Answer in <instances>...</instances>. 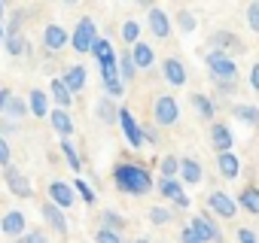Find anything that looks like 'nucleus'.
<instances>
[{
    "mask_svg": "<svg viewBox=\"0 0 259 243\" xmlns=\"http://www.w3.org/2000/svg\"><path fill=\"white\" fill-rule=\"evenodd\" d=\"M113 186L119 192H125V195H135V198L150 195L156 189L150 167L147 164H138V161H119L113 167Z\"/></svg>",
    "mask_w": 259,
    "mask_h": 243,
    "instance_id": "obj_1",
    "label": "nucleus"
},
{
    "mask_svg": "<svg viewBox=\"0 0 259 243\" xmlns=\"http://www.w3.org/2000/svg\"><path fill=\"white\" fill-rule=\"evenodd\" d=\"M92 55L98 61V70H101V82H110V79H119V55L113 49V43L107 37H98V43L92 46Z\"/></svg>",
    "mask_w": 259,
    "mask_h": 243,
    "instance_id": "obj_2",
    "label": "nucleus"
},
{
    "mask_svg": "<svg viewBox=\"0 0 259 243\" xmlns=\"http://www.w3.org/2000/svg\"><path fill=\"white\" fill-rule=\"evenodd\" d=\"M204 67H207V73H210L213 82H238V64H235V58H229L223 52L210 49L204 55Z\"/></svg>",
    "mask_w": 259,
    "mask_h": 243,
    "instance_id": "obj_3",
    "label": "nucleus"
},
{
    "mask_svg": "<svg viewBox=\"0 0 259 243\" xmlns=\"http://www.w3.org/2000/svg\"><path fill=\"white\" fill-rule=\"evenodd\" d=\"M153 118L159 128H174L180 122V103L174 94H159L156 103H153Z\"/></svg>",
    "mask_w": 259,
    "mask_h": 243,
    "instance_id": "obj_4",
    "label": "nucleus"
},
{
    "mask_svg": "<svg viewBox=\"0 0 259 243\" xmlns=\"http://www.w3.org/2000/svg\"><path fill=\"white\" fill-rule=\"evenodd\" d=\"M95 43H98V25L85 16V19H79V22H76L73 34H70V46H73V52L85 55V52H92V46H95Z\"/></svg>",
    "mask_w": 259,
    "mask_h": 243,
    "instance_id": "obj_5",
    "label": "nucleus"
},
{
    "mask_svg": "<svg viewBox=\"0 0 259 243\" xmlns=\"http://www.w3.org/2000/svg\"><path fill=\"white\" fill-rule=\"evenodd\" d=\"M119 128H122V137H125V143L132 146V149H141L144 146V125L132 115V109L128 106H119Z\"/></svg>",
    "mask_w": 259,
    "mask_h": 243,
    "instance_id": "obj_6",
    "label": "nucleus"
},
{
    "mask_svg": "<svg viewBox=\"0 0 259 243\" xmlns=\"http://www.w3.org/2000/svg\"><path fill=\"white\" fill-rule=\"evenodd\" d=\"M189 228H192L204 243H223V231H220V225L213 222V216H210V213L192 216V219H189Z\"/></svg>",
    "mask_w": 259,
    "mask_h": 243,
    "instance_id": "obj_7",
    "label": "nucleus"
},
{
    "mask_svg": "<svg viewBox=\"0 0 259 243\" xmlns=\"http://www.w3.org/2000/svg\"><path fill=\"white\" fill-rule=\"evenodd\" d=\"M207 43L213 46V52H223V55H229V58L244 52V40H241L238 34H232V31H213Z\"/></svg>",
    "mask_w": 259,
    "mask_h": 243,
    "instance_id": "obj_8",
    "label": "nucleus"
},
{
    "mask_svg": "<svg viewBox=\"0 0 259 243\" xmlns=\"http://www.w3.org/2000/svg\"><path fill=\"white\" fill-rule=\"evenodd\" d=\"M156 192H159L165 201H171L177 210H186V207H189V195L183 192V183H180V179H165V176H162V179L156 183Z\"/></svg>",
    "mask_w": 259,
    "mask_h": 243,
    "instance_id": "obj_9",
    "label": "nucleus"
},
{
    "mask_svg": "<svg viewBox=\"0 0 259 243\" xmlns=\"http://www.w3.org/2000/svg\"><path fill=\"white\" fill-rule=\"evenodd\" d=\"M4 183H7V189H10L16 198H31V195H34L31 179H28V176H25V170H19L16 164L4 167Z\"/></svg>",
    "mask_w": 259,
    "mask_h": 243,
    "instance_id": "obj_10",
    "label": "nucleus"
},
{
    "mask_svg": "<svg viewBox=\"0 0 259 243\" xmlns=\"http://www.w3.org/2000/svg\"><path fill=\"white\" fill-rule=\"evenodd\" d=\"M147 28H150V34H153L156 40H165V37H171L174 22H171V16H168L165 10L150 7V13H147Z\"/></svg>",
    "mask_w": 259,
    "mask_h": 243,
    "instance_id": "obj_11",
    "label": "nucleus"
},
{
    "mask_svg": "<svg viewBox=\"0 0 259 243\" xmlns=\"http://www.w3.org/2000/svg\"><path fill=\"white\" fill-rule=\"evenodd\" d=\"M207 210H210V216H220V219H235L238 204H235V198H229L226 192H210V195H207Z\"/></svg>",
    "mask_w": 259,
    "mask_h": 243,
    "instance_id": "obj_12",
    "label": "nucleus"
},
{
    "mask_svg": "<svg viewBox=\"0 0 259 243\" xmlns=\"http://www.w3.org/2000/svg\"><path fill=\"white\" fill-rule=\"evenodd\" d=\"M49 201H52L55 207L67 210V207H73L76 192H73V186H67L64 179H52V183H49Z\"/></svg>",
    "mask_w": 259,
    "mask_h": 243,
    "instance_id": "obj_13",
    "label": "nucleus"
},
{
    "mask_svg": "<svg viewBox=\"0 0 259 243\" xmlns=\"http://www.w3.org/2000/svg\"><path fill=\"white\" fill-rule=\"evenodd\" d=\"M210 143H213L217 155H223V152H232V146H235L232 128H229V125H223V122H210Z\"/></svg>",
    "mask_w": 259,
    "mask_h": 243,
    "instance_id": "obj_14",
    "label": "nucleus"
},
{
    "mask_svg": "<svg viewBox=\"0 0 259 243\" xmlns=\"http://www.w3.org/2000/svg\"><path fill=\"white\" fill-rule=\"evenodd\" d=\"M0 231H4L7 237H22L28 231V219L22 210H10L7 216H0Z\"/></svg>",
    "mask_w": 259,
    "mask_h": 243,
    "instance_id": "obj_15",
    "label": "nucleus"
},
{
    "mask_svg": "<svg viewBox=\"0 0 259 243\" xmlns=\"http://www.w3.org/2000/svg\"><path fill=\"white\" fill-rule=\"evenodd\" d=\"M43 43H46V52H61L70 46V34L61 28V25H46L43 31Z\"/></svg>",
    "mask_w": 259,
    "mask_h": 243,
    "instance_id": "obj_16",
    "label": "nucleus"
},
{
    "mask_svg": "<svg viewBox=\"0 0 259 243\" xmlns=\"http://www.w3.org/2000/svg\"><path fill=\"white\" fill-rule=\"evenodd\" d=\"M162 76L174 85V88H180V85H186V79H189V73H186V64L180 61V58H165L162 61Z\"/></svg>",
    "mask_w": 259,
    "mask_h": 243,
    "instance_id": "obj_17",
    "label": "nucleus"
},
{
    "mask_svg": "<svg viewBox=\"0 0 259 243\" xmlns=\"http://www.w3.org/2000/svg\"><path fill=\"white\" fill-rule=\"evenodd\" d=\"M49 125L61 134V140H70L73 137V115L67 112V109H49Z\"/></svg>",
    "mask_w": 259,
    "mask_h": 243,
    "instance_id": "obj_18",
    "label": "nucleus"
},
{
    "mask_svg": "<svg viewBox=\"0 0 259 243\" xmlns=\"http://www.w3.org/2000/svg\"><path fill=\"white\" fill-rule=\"evenodd\" d=\"M85 79H89V70H85L82 64L67 67V70H64V76H61V82L67 85V91H70V94H79V91L85 88Z\"/></svg>",
    "mask_w": 259,
    "mask_h": 243,
    "instance_id": "obj_19",
    "label": "nucleus"
},
{
    "mask_svg": "<svg viewBox=\"0 0 259 243\" xmlns=\"http://www.w3.org/2000/svg\"><path fill=\"white\" fill-rule=\"evenodd\" d=\"M201 179H204L201 161L198 158H180V183L183 186H198Z\"/></svg>",
    "mask_w": 259,
    "mask_h": 243,
    "instance_id": "obj_20",
    "label": "nucleus"
},
{
    "mask_svg": "<svg viewBox=\"0 0 259 243\" xmlns=\"http://www.w3.org/2000/svg\"><path fill=\"white\" fill-rule=\"evenodd\" d=\"M43 219L49 222V228H52L55 234H61V237L67 234V216H64V210H61V207H55L52 201H46V204H43Z\"/></svg>",
    "mask_w": 259,
    "mask_h": 243,
    "instance_id": "obj_21",
    "label": "nucleus"
},
{
    "mask_svg": "<svg viewBox=\"0 0 259 243\" xmlns=\"http://www.w3.org/2000/svg\"><path fill=\"white\" fill-rule=\"evenodd\" d=\"M128 52H132V61H135L138 73H141V70H150V67L156 64V52H153V46H147V43H135V46H128Z\"/></svg>",
    "mask_w": 259,
    "mask_h": 243,
    "instance_id": "obj_22",
    "label": "nucleus"
},
{
    "mask_svg": "<svg viewBox=\"0 0 259 243\" xmlns=\"http://www.w3.org/2000/svg\"><path fill=\"white\" fill-rule=\"evenodd\" d=\"M49 97L55 100L58 109H70V103H73V94L67 91V85L61 82V76H55V79L49 82Z\"/></svg>",
    "mask_w": 259,
    "mask_h": 243,
    "instance_id": "obj_23",
    "label": "nucleus"
},
{
    "mask_svg": "<svg viewBox=\"0 0 259 243\" xmlns=\"http://www.w3.org/2000/svg\"><path fill=\"white\" fill-rule=\"evenodd\" d=\"M232 115L241 122V125H247V128H259V106H253V103H235Z\"/></svg>",
    "mask_w": 259,
    "mask_h": 243,
    "instance_id": "obj_24",
    "label": "nucleus"
},
{
    "mask_svg": "<svg viewBox=\"0 0 259 243\" xmlns=\"http://www.w3.org/2000/svg\"><path fill=\"white\" fill-rule=\"evenodd\" d=\"M28 112L37 115V118H49V97H46V91L34 88L28 94Z\"/></svg>",
    "mask_w": 259,
    "mask_h": 243,
    "instance_id": "obj_25",
    "label": "nucleus"
},
{
    "mask_svg": "<svg viewBox=\"0 0 259 243\" xmlns=\"http://www.w3.org/2000/svg\"><path fill=\"white\" fill-rule=\"evenodd\" d=\"M235 204H238V207H244L250 216H259V189H256V186L241 189V192H238V198H235Z\"/></svg>",
    "mask_w": 259,
    "mask_h": 243,
    "instance_id": "obj_26",
    "label": "nucleus"
},
{
    "mask_svg": "<svg viewBox=\"0 0 259 243\" xmlns=\"http://www.w3.org/2000/svg\"><path fill=\"white\" fill-rule=\"evenodd\" d=\"M95 115L104 122V125H113V122L119 118V106H116V100L113 97H98V106H95Z\"/></svg>",
    "mask_w": 259,
    "mask_h": 243,
    "instance_id": "obj_27",
    "label": "nucleus"
},
{
    "mask_svg": "<svg viewBox=\"0 0 259 243\" xmlns=\"http://www.w3.org/2000/svg\"><path fill=\"white\" fill-rule=\"evenodd\" d=\"M217 170H220L226 179H235V176L241 173V161H238V155H235V152H223V155H217Z\"/></svg>",
    "mask_w": 259,
    "mask_h": 243,
    "instance_id": "obj_28",
    "label": "nucleus"
},
{
    "mask_svg": "<svg viewBox=\"0 0 259 243\" xmlns=\"http://www.w3.org/2000/svg\"><path fill=\"white\" fill-rule=\"evenodd\" d=\"M192 106H195V112H198L204 122H210V118L217 115V103H213L207 94H192Z\"/></svg>",
    "mask_w": 259,
    "mask_h": 243,
    "instance_id": "obj_29",
    "label": "nucleus"
},
{
    "mask_svg": "<svg viewBox=\"0 0 259 243\" xmlns=\"http://www.w3.org/2000/svg\"><path fill=\"white\" fill-rule=\"evenodd\" d=\"M135 76H138V67H135V61H132V52H122L119 55V79L128 85V82H135Z\"/></svg>",
    "mask_w": 259,
    "mask_h": 243,
    "instance_id": "obj_30",
    "label": "nucleus"
},
{
    "mask_svg": "<svg viewBox=\"0 0 259 243\" xmlns=\"http://www.w3.org/2000/svg\"><path fill=\"white\" fill-rule=\"evenodd\" d=\"M58 149H61L64 161H67V167H70L73 173H79V170H82V161H79V152L73 149V140H61V143H58Z\"/></svg>",
    "mask_w": 259,
    "mask_h": 243,
    "instance_id": "obj_31",
    "label": "nucleus"
},
{
    "mask_svg": "<svg viewBox=\"0 0 259 243\" xmlns=\"http://www.w3.org/2000/svg\"><path fill=\"white\" fill-rule=\"evenodd\" d=\"M101 228H104V231L122 234V231H125V219H122L116 210H104V213H101Z\"/></svg>",
    "mask_w": 259,
    "mask_h": 243,
    "instance_id": "obj_32",
    "label": "nucleus"
},
{
    "mask_svg": "<svg viewBox=\"0 0 259 243\" xmlns=\"http://www.w3.org/2000/svg\"><path fill=\"white\" fill-rule=\"evenodd\" d=\"M4 46H7V52H10L13 58H19V55H31V46H28V40H25L22 34L7 37V40H4Z\"/></svg>",
    "mask_w": 259,
    "mask_h": 243,
    "instance_id": "obj_33",
    "label": "nucleus"
},
{
    "mask_svg": "<svg viewBox=\"0 0 259 243\" xmlns=\"http://www.w3.org/2000/svg\"><path fill=\"white\" fill-rule=\"evenodd\" d=\"M159 170H162L165 179H180V158L177 155H165L159 161Z\"/></svg>",
    "mask_w": 259,
    "mask_h": 243,
    "instance_id": "obj_34",
    "label": "nucleus"
},
{
    "mask_svg": "<svg viewBox=\"0 0 259 243\" xmlns=\"http://www.w3.org/2000/svg\"><path fill=\"white\" fill-rule=\"evenodd\" d=\"M25 112H28V103L13 94L10 103H7V109H4V115H10V122H19V118H25Z\"/></svg>",
    "mask_w": 259,
    "mask_h": 243,
    "instance_id": "obj_35",
    "label": "nucleus"
},
{
    "mask_svg": "<svg viewBox=\"0 0 259 243\" xmlns=\"http://www.w3.org/2000/svg\"><path fill=\"white\" fill-rule=\"evenodd\" d=\"M122 40L128 43V46H135V43H141V22H122Z\"/></svg>",
    "mask_w": 259,
    "mask_h": 243,
    "instance_id": "obj_36",
    "label": "nucleus"
},
{
    "mask_svg": "<svg viewBox=\"0 0 259 243\" xmlns=\"http://www.w3.org/2000/svg\"><path fill=\"white\" fill-rule=\"evenodd\" d=\"M195 25H198V22H195V16H192V13H186V10H180V13H177V28H180L183 34H192V31H195Z\"/></svg>",
    "mask_w": 259,
    "mask_h": 243,
    "instance_id": "obj_37",
    "label": "nucleus"
},
{
    "mask_svg": "<svg viewBox=\"0 0 259 243\" xmlns=\"http://www.w3.org/2000/svg\"><path fill=\"white\" fill-rule=\"evenodd\" d=\"M171 219H174V213H171L168 207H153V210H150V222H153V225H168Z\"/></svg>",
    "mask_w": 259,
    "mask_h": 243,
    "instance_id": "obj_38",
    "label": "nucleus"
},
{
    "mask_svg": "<svg viewBox=\"0 0 259 243\" xmlns=\"http://www.w3.org/2000/svg\"><path fill=\"white\" fill-rule=\"evenodd\" d=\"M13 243H49V237H46L40 228H31V231H25L22 237H16Z\"/></svg>",
    "mask_w": 259,
    "mask_h": 243,
    "instance_id": "obj_39",
    "label": "nucleus"
},
{
    "mask_svg": "<svg viewBox=\"0 0 259 243\" xmlns=\"http://www.w3.org/2000/svg\"><path fill=\"white\" fill-rule=\"evenodd\" d=\"M73 192H76V198H82L85 204H95V192H92V186H89L85 179H76V183H73Z\"/></svg>",
    "mask_w": 259,
    "mask_h": 243,
    "instance_id": "obj_40",
    "label": "nucleus"
},
{
    "mask_svg": "<svg viewBox=\"0 0 259 243\" xmlns=\"http://www.w3.org/2000/svg\"><path fill=\"white\" fill-rule=\"evenodd\" d=\"M22 22H25V13H13L10 22L4 25V28H7V37H16V34L22 31Z\"/></svg>",
    "mask_w": 259,
    "mask_h": 243,
    "instance_id": "obj_41",
    "label": "nucleus"
},
{
    "mask_svg": "<svg viewBox=\"0 0 259 243\" xmlns=\"http://www.w3.org/2000/svg\"><path fill=\"white\" fill-rule=\"evenodd\" d=\"M247 25H250L253 34H259V0L247 7Z\"/></svg>",
    "mask_w": 259,
    "mask_h": 243,
    "instance_id": "obj_42",
    "label": "nucleus"
},
{
    "mask_svg": "<svg viewBox=\"0 0 259 243\" xmlns=\"http://www.w3.org/2000/svg\"><path fill=\"white\" fill-rule=\"evenodd\" d=\"M10 164H13V149H10L7 137L0 134V167H10Z\"/></svg>",
    "mask_w": 259,
    "mask_h": 243,
    "instance_id": "obj_43",
    "label": "nucleus"
},
{
    "mask_svg": "<svg viewBox=\"0 0 259 243\" xmlns=\"http://www.w3.org/2000/svg\"><path fill=\"white\" fill-rule=\"evenodd\" d=\"M95 243H122V234H116V231H104V228H98V234H95Z\"/></svg>",
    "mask_w": 259,
    "mask_h": 243,
    "instance_id": "obj_44",
    "label": "nucleus"
},
{
    "mask_svg": "<svg viewBox=\"0 0 259 243\" xmlns=\"http://www.w3.org/2000/svg\"><path fill=\"white\" fill-rule=\"evenodd\" d=\"M144 143L159 146V125H144Z\"/></svg>",
    "mask_w": 259,
    "mask_h": 243,
    "instance_id": "obj_45",
    "label": "nucleus"
},
{
    "mask_svg": "<svg viewBox=\"0 0 259 243\" xmlns=\"http://www.w3.org/2000/svg\"><path fill=\"white\" fill-rule=\"evenodd\" d=\"M213 88H217V94H220V97H232V94H235V88H238V82H213Z\"/></svg>",
    "mask_w": 259,
    "mask_h": 243,
    "instance_id": "obj_46",
    "label": "nucleus"
},
{
    "mask_svg": "<svg viewBox=\"0 0 259 243\" xmlns=\"http://www.w3.org/2000/svg\"><path fill=\"white\" fill-rule=\"evenodd\" d=\"M180 240H183V243H204V240H201V237H198V234H195V231L189 228V225H186V228L180 231Z\"/></svg>",
    "mask_w": 259,
    "mask_h": 243,
    "instance_id": "obj_47",
    "label": "nucleus"
},
{
    "mask_svg": "<svg viewBox=\"0 0 259 243\" xmlns=\"http://www.w3.org/2000/svg\"><path fill=\"white\" fill-rule=\"evenodd\" d=\"M238 243H259L250 228H238Z\"/></svg>",
    "mask_w": 259,
    "mask_h": 243,
    "instance_id": "obj_48",
    "label": "nucleus"
},
{
    "mask_svg": "<svg viewBox=\"0 0 259 243\" xmlns=\"http://www.w3.org/2000/svg\"><path fill=\"white\" fill-rule=\"evenodd\" d=\"M250 88H253V91H259V61L250 67Z\"/></svg>",
    "mask_w": 259,
    "mask_h": 243,
    "instance_id": "obj_49",
    "label": "nucleus"
},
{
    "mask_svg": "<svg viewBox=\"0 0 259 243\" xmlns=\"http://www.w3.org/2000/svg\"><path fill=\"white\" fill-rule=\"evenodd\" d=\"M10 97H13V91H10V88H0V115H4V109H7V103H10Z\"/></svg>",
    "mask_w": 259,
    "mask_h": 243,
    "instance_id": "obj_50",
    "label": "nucleus"
},
{
    "mask_svg": "<svg viewBox=\"0 0 259 243\" xmlns=\"http://www.w3.org/2000/svg\"><path fill=\"white\" fill-rule=\"evenodd\" d=\"M4 16H7V7H4V4H0V25H4Z\"/></svg>",
    "mask_w": 259,
    "mask_h": 243,
    "instance_id": "obj_51",
    "label": "nucleus"
},
{
    "mask_svg": "<svg viewBox=\"0 0 259 243\" xmlns=\"http://www.w3.org/2000/svg\"><path fill=\"white\" fill-rule=\"evenodd\" d=\"M4 40H7V28H4V25H0V43H4Z\"/></svg>",
    "mask_w": 259,
    "mask_h": 243,
    "instance_id": "obj_52",
    "label": "nucleus"
},
{
    "mask_svg": "<svg viewBox=\"0 0 259 243\" xmlns=\"http://www.w3.org/2000/svg\"><path fill=\"white\" fill-rule=\"evenodd\" d=\"M135 243H153V240H150V237H138Z\"/></svg>",
    "mask_w": 259,
    "mask_h": 243,
    "instance_id": "obj_53",
    "label": "nucleus"
}]
</instances>
